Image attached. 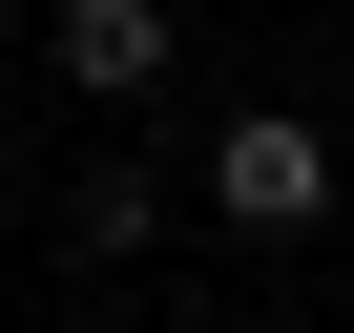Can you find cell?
Listing matches in <instances>:
<instances>
[{
	"mask_svg": "<svg viewBox=\"0 0 354 333\" xmlns=\"http://www.w3.org/2000/svg\"><path fill=\"white\" fill-rule=\"evenodd\" d=\"M188 188H209L230 229H271V250H292V229H333V146H313L292 104H230V125H209V166H188Z\"/></svg>",
	"mask_w": 354,
	"mask_h": 333,
	"instance_id": "obj_1",
	"label": "cell"
},
{
	"mask_svg": "<svg viewBox=\"0 0 354 333\" xmlns=\"http://www.w3.org/2000/svg\"><path fill=\"white\" fill-rule=\"evenodd\" d=\"M42 63H63L84 104H146L167 63H188V21H167V0H63V21H42Z\"/></svg>",
	"mask_w": 354,
	"mask_h": 333,
	"instance_id": "obj_2",
	"label": "cell"
}]
</instances>
